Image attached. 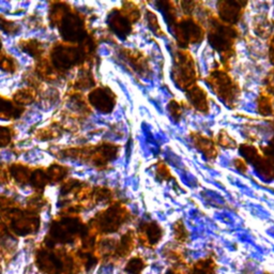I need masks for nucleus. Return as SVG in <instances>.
<instances>
[{
	"label": "nucleus",
	"mask_w": 274,
	"mask_h": 274,
	"mask_svg": "<svg viewBox=\"0 0 274 274\" xmlns=\"http://www.w3.org/2000/svg\"><path fill=\"white\" fill-rule=\"evenodd\" d=\"M0 66H2L4 70H6V71L13 72L15 70V64H14V62L11 58L4 57V58L0 59Z\"/></svg>",
	"instance_id": "obj_10"
},
{
	"label": "nucleus",
	"mask_w": 274,
	"mask_h": 274,
	"mask_svg": "<svg viewBox=\"0 0 274 274\" xmlns=\"http://www.w3.org/2000/svg\"><path fill=\"white\" fill-rule=\"evenodd\" d=\"M80 52L68 46H58L52 52V64L59 70H66L78 62Z\"/></svg>",
	"instance_id": "obj_1"
},
{
	"label": "nucleus",
	"mask_w": 274,
	"mask_h": 274,
	"mask_svg": "<svg viewBox=\"0 0 274 274\" xmlns=\"http://www.w3.org/2000/svg\"><path fill=\"white\" fill-rule=\"evenodd\" d=\"M0 29L4 30L6 34H14L18 30V27L14 22L0 18Z\"/></svg>",
	"instance_id": "obj_9"
},
{
	"label": "nucleus",
	"mask_w": 274,
	"mask_h": 274,
	"mask_svg": "<svg viewBox=\"0 0 274 274\" xmlns=\"http://www.w3.org/2000/svg\"><path fill=\"white\" fill-rule=\"evenodd\" d=\"M16 118L18 117V108L4 98H0V118Z\"/></svg>",
	"instance_id": "obj_4"
},
{
	"label": "nucleus",
	"mask_w": 274,
	"mask_h": 274,
	"mask_svg": "<svg viewBox=\"0 0 274 274\" xmlns=\"http://www.w3.org/2000/svg\"><path fill=\"white\" fill-rule=\"evenodd\" d=\"M24 50L34 57H39L42 54L41 44L36 41H28L24 45Z\"/></svg>",
	"instance_id": "obj_7"
},
{
	"label": "nucleus",
	"mask_w": 274,
	"mask_h": 274,
	"mask_svg": "<svg viewBox=\"0 0 274 274\" xmlns=\"http://www.w3.org/2000/svg\"><path fill=\"white\" fill-rule=\"evenodd\" d=\"M60 29H62V36L66 41H76L80 39L82 34V24L80 20L73 14L66 13L64 18L60 22Z\"/></svg>",
	"instance_id": "obj_2"
},
{
	"label": "nucleus",
	"mask_w": 274,
	"mask_h": 274,
	"mask_svg": "<svg viewBox=\"0 0 274 274\" xmlns=\"http://www.w3.org/2000/svg\"><path fill=\"white\" fill-rule=\"evenodd\" d=\"M10 172L12 174V177L18 182H20V184H25V182L29 181L30 177H32V172H30L29 170L26 168L25 166L22 165L12 166Z\"/></svg>",
	"instance_id": "obj_3"
},
{
	"label": "nucleus",
	"mask_w": 274,
	"mask_h": 274,
	"mask_svg": "<svg viewBox=\"0 0 274 274\" xmlns=\"http://www.w3.org/2000/svg\"><path fill=\"white\" fill-rule=\"evenodd\" d=\"M66 174V170L62 166L59 165H54L52 166L50 168L48 172V176L50 180H54V181H60L62 180Z\"/></svg>",
	"instance_id": "obj_6"
},
{
	"label": "nucleus",
	"mask_w": 274,
	"mask_h": 274,
	"mask_svg": "<svg viewBox=\"0 0 274 274\" xmlns=\"http://www.w3.org/2000/svg\"><path fill=\"white\" fill-rule=\"evenodd\" d=\"M48 180L50 179H48V174H45L41 170H36V172H32V177H30V181H32V186L38 188H43L45 186L48 184Z\"/></svg>",
	"instance_id": "obj_5"
},
{
	"label": "nucleus",
	"mask_w": 274,
	"mask_h": 274,
	"mask_svg": "<svg viewBox=\"0 0 274 274\" xmlns=\"http://www.w3.org/2000/svg\"><path fill=\"white\" fill-rule=\"evenodd\" d=\"M34 94L28 89H22L18 94L15 96V100H16L20 104H29L34 100Z\"/></svg>",
	"instance_id": "obj_8"
}]
</instances>
